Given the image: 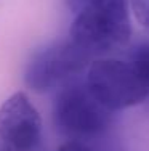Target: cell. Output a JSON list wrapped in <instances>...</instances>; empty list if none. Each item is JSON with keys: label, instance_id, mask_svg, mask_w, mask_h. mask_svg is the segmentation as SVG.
<instances>
[{"label": "cell", "instance_id": "obj_1", "mask_svg": "<svg viewBox=\"0 0 149 151\" xmlns=\"http://www.w3.org/2000/svg\"><path fill=\"white\" fill-rule=\"evenodd\" d=\"M69 37L91 55L125 45L132 37L127 0H96L77 13Z\"/></svg>", "mask_w": 149, "mask_h": 151}, {"label": "cell", "instance_id": "obj_2", "mask_svg": "<svg viewBox=\"0 0 149 151\" xmlns=\"http://www.w3.org/2000/svg\"><path fill=\"white\" fill-rule=\"evenodd\" d=\"M51 114L59 134L80 142L108 132L114 119V111L103 105L85 82L63 87L55 98Z\"/></svg>", "mask_w": 149, "mask_h": 151}, {"label": "cell", "instance_id": "obj_3", "mask_svg": "<svg viewBox=\"0 0 149 151\" xmlns=\"http://www.w3.org/2000/svg\"><path fill=\"white\" fill-rule=\"evenodd\" d=\"M93 55L72 39L42 47L29 58L24 69V84L35 93L63 88L87 71Z\"/></svg>", "mask_w": 149, "mask_h": 151}, {"label": "cell", "instance_id": "obj_4", "mask_svg": "<svg viewBox=\"0 0 149 151\" xmlns=\"http://www.w3.org/2000/svg\"><path fill=\"white\" fill-rule=\"evenodd\" d=\"M85 84L103 105L114 113L141 105L149 95V88L133 64L115 58L91 61Z\"/></svg>", "mask_w": 149, "mask_h": 151}, {"label": "cell", "instance_id": "obj_5", "mask_svg": "<svg viewBox=\"0 0 149 151\" xmlns=\"http://www.w3.org/2000/svg\"><path fill=\"white\" fill-rule=\"evenodd\" d=\"M0 135L21 151H34L42 138V119L24 92H15L0 105Z\"/></svg>", "mask_w": 149, "mask_h": 151}, {"label": "cell", "instance_id": "obj_6", "mask_svg": "<svg viewBox=\"0 0 149 151\" xmlns=\"http://www.w3.org/2000/svg\"><path fill=\"white\" fill-rule=\"evenodd\" d=\"M130 63L143 79V82L149 88V44H141L135 47V50L130 55Z\"/></svg>", "mask_w": 149, "mask_h": 151}, {"label": "cell", "instance_id": "obj_7", "mask_svg": "<svg viewBox=\"0 0 149 151\" xmlns=\"http://www.w3.org/2000/svg\"><path fill=\"white\" fill-rule=\"evenodd\" d=\"M130 8L135 19L143 27H149V0H130Z\"/></svg>", "mask_w": 149, "mask_h": 151}, {"label": "cell", "instance_id": "obj_8", "mask_svg": "<svg viewBox=\"0 0 149 151\" xmlns=\"http://www.w3.org/2000/svg\"><path fill=\"white\" fill-rule=\"evenodd\" d=\"M56 151H93L85 142L80 140H67Z\"/></svg>", "mask_w": 149, "mask_h": 151}, {"label": "cell", "instance_id": "obj_9", "mask_svg": "<svg viewBox=\"0 0 149 151\" xmlns=\"http://www.w3.org/2000/svg\"><path fill=\"white\" fill-rule=\"evenodd\" d=\"M93 2H96V0H64L67 10H69L71 13H74V15L80 13L82 10H85L88 5H91Z\"/></svg>", "mask_w": 149, "mask_h": 151}, {"label": "cell", "instance_id": "obj_10", "mask_svg": "<svg viewBox=\"0 0 149 151\" xmlns=\"http://www.w3.org/2000/svg\"><path fill=\"white\" fill-rule=\"evenodd\" d=\"M0 151H21V150H18L16 146H13L11 143L6 142V140L0 135Z\"/></svg>", "mask_w": 149, "mask_h": 151}]
</instances>
